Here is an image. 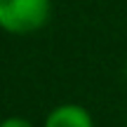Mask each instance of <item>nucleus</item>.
I'll list each match as a JSON object with an SVG mask.
<instances>
[{"label": "nucleus", "instance_id": "nucleus-2", "mask_svg": "<svg viewBox=\"0 0 127 127\" xmlns=\"http://www.w3.org/2000/svg\"><path fill=\"white\" fill-rule=\"evenodd\" d=\"M45 127H94V125H92V115L82 106L64 104L47 115Z\"/></svg>", "mask_w": 127, "mask_h": 127}, {"label": "nucleus", "instance_id": "nucleus-1", "mask_svg": "<svg viewBox=\"0 0 127 127\" xmlns=\"http://www.w3.org/2000/svg\"><path fill=\"white\" fill-rule=\"evenodd\" d=\"M50 0H0V28L7 33H33L45 26Z\"/></svg>", "mask_w": 127, "mask_h": 127}, {"label": "nucleus", "instance_id": "nucleus-3", "mask_svg": "<svg viewBox=\"0 0 127 127\" xmlns=\"http://www.w3.org/2000/svg\"><path fill=\"white\" fill-rule=\"evenodd\" d=\"M0 127H33V125L28 120H24V118H7V120L0 123Z\"/></svg>", "mask_w": 127, "mask_h": 127}]
</instances>
